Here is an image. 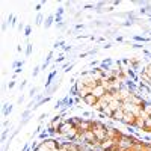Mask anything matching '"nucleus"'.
<instances>
[{"label": "nucleus", "mask_w": 151, "mask_h": 151, "mask_svg": "<svg viewBox=\"0 0 151 151\" xmlns=\"http://www.w3.org/2000/svg\"><path fill=\"white\" fill-rule=\"evenodd\" d=\"M86 101H88V103H94V101H95V98H94V97H91V95H88V97H86Z\"/></svg>", "instance_id": "1"}]
</instances>
